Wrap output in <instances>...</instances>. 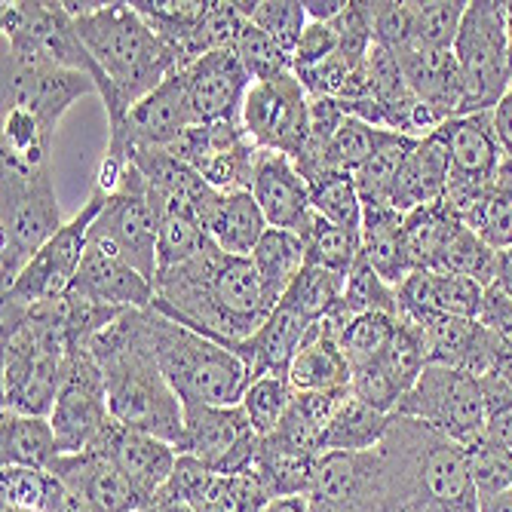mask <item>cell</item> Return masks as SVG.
Segmentation results:
<instances>
[{
  "label": "cell",
  "instance_id": "6da1fadb",
  "mask_svg": "<svg viewBox=\"0 0 512 512\" xmlns=\"http://www.w3.org/2000/svg\"><path fill=\"white\" fill-rule=\"evenodd\" d=\"M151 307L234 353L273 313L252 258L224 255L215 243L191 261L160 270Z\"/></svg>",
  "mask_w": 512,
  "mask_h": 512
},
{
  "label": "cell",
  "instance_id": "7a4b0ae2",
  "mask_svg": "<svg viewBox=\"0 0 512 512\" xmlns=\"http://www.w3.org/2000/svg\"><path fill=\"white\" fill-rule=\"evenodd\" d=\"M62 4L74 16L77 34L102 74L99 99L105 102L108 126L120 123L135 102L181 71L178 59L132 4Z\"/></svg>",
  "mask_w": 512,
  "mask_h": 512
},
{
  "label": "cell",
  "instance_id": "3957f363",
  "mask_svg": "<svg viewBox=\"0 0 512 512\" xmlns=\"http://www.w3.org/2000/svg\"><path fill=\"white\" fill-rule=\"evenodd\" d=\"M378 451L387 512H479L470 454L445 433L396 414Z\"/></svg>",
  "mask_w": 512,
  "mask_h": 512
},
{
  "label": "cell",
  "instance_id": "277c9868",
  "mask_svg": "<svg viewBox=\"0 0 512 512\" xmlns=\"http://www.w3.org/2000/svg\"><path fill=\"white\" fill-rule=\"evenodd\" d=\"M86 347L105 375L114 424L178 445L184 430V402L148 350L142 310H126Z\"/></svg>",
  "mask_w": 512,
  "mask_h": 512
},
{
  "label": "cell",
  "instance_id": "5b68a950",
  "mask_svg": "<svg viewBox=\"0 0 512 512\" xmlns=\"http://www.w3.org/2000/svg\"><path fill=\"white\" fill-rule=\"evenodd\" d=\"M142 332L151 356L184 405H240L252 371L234 353L154 307L142 310Z\"/></svg>",
  "mask_w": 512,
  "mask_h": 512
},
{
  "label": "cell",
  "instance_id": "8992f818",
  "mask_svg": "<svg viewBox=\"0 0 512 512\" xmlns=\"http://www.w3.org/2000/svg\"><path fill=\"white\" fill-rule=\"evenodd\" d=\"M0 163V276L7 292L25 264L65 227V218L50 166L28 169L7 160Z\"/></svg>",
  "mask_w": 512,
  "mask_h": 512
},
{
  "label": "cell",
  "instance_id": "52a82bcc",
  "mask_svg": "<svg viewBox=\"0 0 512 512\" xmlns=\"http://www.w3.org/2000/svg\"><path fill=\"white\" fill-rule=\"evenodd\" d=\"M457 59L467 108L463 114L494 111L509 92V56H506V7L494 0H473L451 46Z\"/></svg>",
  "mask_w": 512,
  "mask_h": 512
},
{
  "label": "cell",
  "instance_id": "ba28073f",
  "mask_svg": "<svg viewBox=\"0 0 512 512\" xmlns=\"http://www.w3.org/2000/svg\"><path fill=\"white\" fill-rule=\"evenodd\" d=\"M396 414L430 424L463 448H473L488 433L482 387L463 368L427 365Z\"/></svg>",
  "mask_w": 512,
  "mask_h": 512
},
{
  "label": "cell",
  "instance_id": "9c48e42d",
  "mask_svg": "<svg viewBox=\"0 0 512 512\" xmlns=\"http://www.w3.org/2000/svg\"><path fill=\"white\" fill-rule=\"evenodd\" d=\"M0 31H4V50L80 71L96 80L99 89L102 74L83 46L74 16L65 10L62 0L59 4L53 0H10L0 10Z\"/></svg>",
  "mask_w": 512,
  "mask_h": 512
},
{
  "label": "cell",
  "instance_id": "30bf717a",
  "mask_svg": "<svg viewBox=\"0 0 512 512\" xmlns=\"http://www.w3.org/2000/svg\"><path fill=\"white\" fill-rule=\"evenodd\" d=\"M83 96H99L92 77L4 50V111H28L46 132L56 135L62 117Z\"/></svg>",
  "mask_w": 512,
  "mask_h": 512
},
{
  "label": "cell",
  "instance_id": "8fae6325",
  "mask_svg": "<svg viewBox=\"0 0 512 512\" xmlns=\"http://www.w3.org/2000/svg\"><path fill=\"white\" fill-rule=\"evenodd\" d=\"M89 243L123 258L148 279L157 276V212L148 197V184L135 166H129L120 188L105 197V206L89 230Z\"/></svg>",
  "mask_w": 512,
  "mask_h": 512
},
{
  "label": "cell",
  "instance_id": "7c38bea8",
  "mask_svg": "<svg viewBox=\"0 0 512 512\" xmlns=\"http://www.w3.org/2000/svg\"><path fill=\"white\" fill-rule=\"evenodd\" d=\"M178 454L197 457L212 473H252L261 436L252 430L243 405H184Z\"/></svg>",
  "mask_w": 512,
  "mask_h": 512
},
{
  "label": "cell",
  "instance_id": "4fadbf2b",
  "mask_svg": "<svg viewBox=\"0 0 512 512\" xmlns=\"http://www.w3.org/2000/svg\"><path fill=\"white\" fill-rule=\"evenodd\" d=\"M50 424L56 430L62 454H80L96 448L111 430L114 417L108 408L105 375L89 347L71 350L62 390L50 411Z\"/></svg>",
  "mask_w": 512,
  "mask_h": 512
},
{
  "label": "cell",
  "instance_id": "5bb4252c",
  "mask_svg": "<svg viewBox=\"0 0 512 512\" xmlns=\"http://www.w3.org/2000/svg\"><path fill=\"white\" fill-rule=\"evenodd\" d=\"M102 206H105V194L92 191L89 200L80 206V212L71 221H65L59 234L25 264L19 279L4 292V301L31 307V304H43V301L68 295L74 276L83 264L86 246H89V230L96 224Z\"/></svg>",
  "mask_w": 512,
  "mask_h": 512
},
{
  "label": "cell",
  "instance_id": "9a60e30c",
  "mask_svg": "<svg viewBox=\"0 0 512 512\" xmlns=\"http://www.w3.org/2000/svg\"><path fill=\"white\" fill-rule=\"evenodd\" d=\"M243 126L261 151H276L292 160L304 151L310 132V96L295 71L267 83H252L243 102Z\"/></svg>",
  "mask_w": 512,
  "mask_h": 512
},
{
  "label": "cell",
  "instance_id": "2e32d148",
  "mask_svg": "<svg viewBox=\"0 0 512 512\" xmlns=\"http://www.w3.org/2000/svg\"><path fill=\"white\" fill-rule=\"evenodd\" d=\"M194 123L197 117L191 108L188 83H184V74L178 71L169 80H163L154 92H148L142 102H135L120 123L108 126L105 151L129 160L135 148H169Z\"/></svg>",
  "mask_w": 512,
  "mask_h": 512
},
{
  "label": "cell",
  "instance_id": "e0dca14e",
  "mask_svg": "<svg viewBox=\"0 0 512 512\" xmlns=\"http://www.w3.org/2000/svg\"><path fill=\"white\" fill-rule=\"evenodd\" d=\"M163 500H184L194 512H264L273 497L255 473L224 476L212 473L197 457L178 454L175 473L157 503Z\"/></svg>",
  "mask_w": 512,
  "mask_h": 512
},
{
  "label": "cell",
  "instance_id": "ac0fdd59",
  "mask_svg": "<svg viewBox=\"0 0 512 512\" xmlns=\"http://www.w3.org/2000/svg\"><path fill=\"white\" fill-rule=\"evenodd\" d=\"M184 83L197 123H218V120H240L243 102L252 89V77L246 74L237 50L206 53L188 68H181Z\"/></svg>",
  "mask_w": 512,
  "mask_h": 512
},
{
  "label": "cell",
  "instance_id": "d6986e66",
  "mask_svg": "<svg viewBox=\"0 0 512 512\" xmlns=\"http://www.w3.org/2000/svg\"><path fill=\"white\" fill-rule=\"evenodd\" d=\"M249 194L261 206L264 218L276 230H292L304 234L313 221V203H310V184L298 172L295 160L276 151H261L252 175Z\"/></svg>",
  "mask_w": 512,
  "mask_h": 512
},
{
  "label": "cell",
  "instance_id": "ffe728a7",
  "mask_svg": "<svg viewBox=\"0 0 512 512\" xmlns=\"http://www.w3.org/2000/svg\"><path fill=\"white\" fill-rule=\"evenodd\" d=\"M50 473L62 479L71 491H77L96 512H138L151 509L135 494L129 479L120 473L117 463L105 448H89L80 454H59Z\"/></svg>",
  "mask_w": 512,
  "mask_h": 512
},
{
  "label": "cell",
  "instance_id": "44dd1931",
  "mask_svg": "<svg viewBox=\"0 0 512 512\" xmlns=\"http://www.w3.org/2000/svg\"><path fill=\"white\" fill-rule=\"evenodd\" d=\"M439 135L445 138L451 157L448 184H467V188H488V184H494L506 160V151L494 132L491 111L451 117L439 129Z\"/></svg>",
  "mask_w": 512,
  "mask_h": 512
},
{
  "label": "cell",
  "instance_id": "7402d4cb",
  "mask_svg": "<svg viewBox=\"0 0 512 512\" xmlns=\"http://www.w3.org/2000/svg\"><path fill=\"white\" fill-rule=\"evenodd\" d=\"M96 448H105L108 457L120 467V473L129 479L135 494L142 497L148 506L157 503L163 488L169 485L175 463H178V448L166 439H157L151 433L126 430L120 424H111V430L102 436Z\"/></svg>",
  "mask_w": 512,
  "mask_h": 512
},
{
  "label": "cell",
  "instance_id": "603a6c76",
  "mask_svg": "<svg viewBox=\"0 0 512 512\" xmlns=\"http://www.w3.org/2000/svg\"><path fill=\"white\" fill-rule=\"evenodd\" d=\"M68 295L120 310H145L154 304V279L138 273L102 246L89 243Z\"/></svg>",
  "mask_w": 512,
  "mask_h": 512
},
{
  "label": "cell",
  "instance_id": "cb8c5ba5",
  "mask_svg": "<svg viewBox=\"0 0 512 512\" xmlns=\"http://www.w3.org/2000/svg\"><path fill=\"white\" fill-rule=\"evenodd\" d=\"M393 56L408 89L427 108H433L445 120L463 114V108H467V89H463V77L451 50H436V46L411 40Z\"/></svg>",
  "mask_w": 512,
  "mask_h": 512
},
{
  "label": "cell",
  "instance_id": "d4e9b609",
  "mask_svg": "<svg viewBox=\"0 0 512 512\" xmlns=\"http://www.w3.org/2000/svg\"><path fill=\"white\" fill-rule=\"evenodd\" d=\"M399 316H424L445 313L457 319H479L485 304V289L467 276L442 273V270H414L396 289Z\"/></svg>",
  "mask_w": 512,
  "mask_h": 512
},
{
  "label": "cell",
  "instance_id": "484cf974",
  "mask_svg": "<svg viewBox=\"0 0 512 512\" xmlns=\"http://www.w3.org/2000/svg\"><path fill=\"white\" fill-rule=\"evenodd\" d=\"M313 322H307L298 310L279 301L273 313L264 319L261 329L237 347V356L249 365L252 378L261 375H289L295 353L304 347Z\"/></svg>",
  "mask_w": 512,
  "mask_h": 512
},
{
  "label": "cell",
  "instance_id": "4316f807",
  "mask_svg": "<svg viewBox=\"0 0 512 512\" xmlns=\"http://www.w3.org/2000/svg\"><path fill=\"white\" fill-rule=\"evenodd\" d=\"M448 175H451V157H448V145L439 132L417 138L399 178L390 203L399 212H414L421 206L439 203L445 200L448 191Z\"/></svg>",
  "mask_w": 512,
  "mask_h": 512
},
{
  "label": "cell",
  "instance_id": "83f0119b",
  "mask_svg": "<svg viewBox=\"0 0 512 512\" xmlns=\"http://www.w3.org/2000/svg\"><path fill=\"white\" fill-rule=\"evenodd\" d=\"M405 212L393 203H362V258L384 283L399 289L411 270L402 243Z\"/></svg>",
  "mask_w": 512,
  "mask_h": 512
},
{
  "label": "cell",
  "instance_id": "f1b7e54d",
  "mask_svg": "<svg viewBox=\"0 0 512 512\" xmlns=\"http://www.w3.org/2000/svg\"><path fill=\"white\" fill-rule=\"evenodd\" d=\"M289 381L301 393H347L350 390V362L341 344L316 322L304 347L289 365Z\"/></svg>",
  "mask_w": 512,
  "mask_h": 512
},
{
  "label": "cell",
  "instance_id": "f546056e",
  "mask_svg": "<svg viewBox=\"0 0 512 512\" xmlns=\"http://www.w3.org/2000/svg\"><path fill=\"white\" fill-rule=\"evenodd\" d=\"M270 230L261 206L249 191H234V194H221L218 206L212 209L206 221V234L209 240L234 258H252L258 243Z\"/></svg>",
  "mask_w": 512,
  "mask_h": 512
},
{
  "label": "cell",
  "instance_id": "4dcf8cb0",
  "mask_svg": "<svg viewBox=\"0 0 512 512\" xmlns=\"http://www.w3.org/2000/svg\"><path fill=\"white\" fill-rule=\"evenodd\" d=\"M62 454L50 417L0 411V467L50 470Z\"/></svg>",
  "mask_w": 512,
  "mask_h": 512
},
{
  "label": "cell",
  "instance_id": "1f68e13d",
  "mask_svg": "<svg viewBox=\"0 0 512 512\" xmlns=\"http://www.w3.org/2000/svg\"><path fill=\"white\" fill-rule=\"evenodd\" d=\"M463 224L457 215L448 209L445 200L421 206L414 212H405V227H402V243L405 255L411 261V270H439L442 258L454 240V234Z\"/></svg>",
  "mask_w": 512,
  "mask_h": 512
},
{
  "label": "cell",
  "instance_id": "d6a6232c",
  "mask_svg": "<svg viewBox=\"0 0 512 512\" xmlns=\"http://www.w3.org/2000/svg\"><path fill=\"white\" fill-rule=\"evenodd\" d=\"M396 414H384L375 411L371 405L359 402L356 396H344V402L338 405L335 417L329 421L319 442V454L329 451H347V454H362V451H375L381 448V442L390 433Z\"/></svg>",
  "mask_w": 512,
  "mask_h": 512
},
{
  "label": "cell",
  "instance_id": "836d02e7",
  "mask_svg": "<svg viewBox=\"0 0 512 512\" xmlns=\"http://www.w3.org/2000/svg\"><path fill=\"white\" fill-rule=\"evenodd\" d=\"M347 393H301V390H295L283 424H279L276 433H270L267 439L286 445L298 454L319 457L322 433H325V427H329V421L335 417V411Z\"/></svg>",
  "mask_w": 512,
  "mask_h": 512
},
{
  "label": "cell",
  "instance_id": "e575fe53",
  "mask_svg": "<svg viewBox=\"0 0 512 512\" xmlns=\"http://www.w3.org/2000/svg\"><path fill=\"white\" fill-rule=\"evenodd\" d=\"M252 264H255V273L261 279V289H264L267 301L276 307L289 292V286L298 279V273L304 270L307 246L298 234H292V230L270 227L264 240L258 243V249L252 252Z\"/></svg>",
  "mask_w": 512,
  "mask_h": 512
},
{
  "label": "cell",
  "instance_id": "d590c367",
  "mask_svg": "<svg viewBox=\"0 0 512 512\" xmlns=\"http://www.w3.org/2000/svg\"><path fill=\"white\" fill-rule=\"evenodd\" d=\"M408 319V316H402ZM421 329L424 347H427V365H445V368H463L479 329V319H457L445 313H424L408 319Z\"/></svg>",
  "mask_w": 512,
  "mask_h": 512
},
{
  "label": "cell",
  "instance_id": "8d00e7d4",
  "mask_svg": "<svg viewBox=\"0 0 512 512\" xmlns=\"http://www.w3.org/2000/svg\"><path fill=\"white\" fill-rule=\"evenodd\" d=\"M301 240L307 246V264L332 270L344 279L362 255V234L359 230L338 227L332 221L319 218L316 212H313V221L307 224V230L301 234Z\"/></svg>",
  "mask_w": 512,
  "mask_h": 512
},
{
  "label": "cell",
  "instance_id": "74e56055",
  "mask_svg": "<svg viewBox=\"0 0 512 512\" xmlns=\"http://www.w3.org/2000/svg\"><path fill=\"white\" fill-rule=\"evenodd\" d=\"M414 142H417V138H411V135L387 132L381 148L371 154V160L353 175L362 203H390L393 188H396V178H399V172H402Z\"/></svg>",
  "mask_w": 512,
  "mask_h": 512
},
{
  "label": "cell",
  "instance_id": "f35d334b",
  "mask_svg": "<svg viewBox=\"0 0 512 512\" xmlns=\"http://www.w3.org/2000/svg\"><path fill=\"white\" fill-rule=\"evenodd\" d=\"M237 4H240L243 16L252 25H258L289 59L295 56V46L310 22L304 4H298V0H255V4L237 0Z\"/></svg>",
  "mask_w": 512,
  "mask_h": 512
},
{
  "label": "cell",
  "instance_id": "ab89813d",
  "mask_svg": "<svg viewBox=\"0 0 512 512\" xmlns=\"http://www.w3.org/2000/svg\"><path fill=\"white\" fill-rule=\"evenodd\" d=\"M390 129H378L365 120L347 117L344 126L338 129L335 142L325 151V178L332 175H356L368 160L381 148Z\"/></svg>",
  "mask_w": 512,
  "mask_h": 512
},
{
  "label": "cell",
  "instance_id": "60d3db41",
  "mask_svg": "<svg viewBox=\"0 0 512 512\" xmlns=\"http://www.w3.org/2000/svg\"><path fill=\"white\" fill-rule=\"evenodd\" d=\"M341 298H344V276H338L332 270H322V267H313V264H304L298 279L283 295V304H289L307 322L316 325L319 319H325L341 304Z\"/></svg>",
  "mask_w": 512,
  "mask_h": 512
},
{
  "label": "cell",
  "instance_id": "b9f144b4",
  "mask_svg": "<svg viewBox=\"0 0 512 512\" xmlns=\"http://www.w3.org/2000/svg\"><path fill=\"white\" fill-rule=\"evenodd\" d=\"M295 387L289 381V375H261L252 378L246 396H243V411L249 417L252 430L267 439L270 433H276V427L283 424V417L292 405Z\"/></svg>",
  "mask_w": 512,
  "mask_h": 512
},
{
  "label": "cell",
  "instance_id": "7bdbcfd3",
  "mask_svg": "<svg viewBox=\"0 0 512 512\" xmlns=\"http://www.w3.org/2000/svg\"><path fill=\"white\" fill-rule=\"evenodd\" d=\"M463 0H411V40L436 46V50H451L457 31L467 16Z\"/></svg>",
  "mask_w": 512,
  "mask_h": 512
},
{
  "label": "cell",
  "instance_id": "ee69618b",
  "mask_svg": "<svg viewBox=\"0 0 512 512\" xmlns=\"http://www.w3.org/2000/svg\"><path fill=\"white\" fill-rule=\"evenodd\" d=\"M396 325H399V316H393V313H362V316H353L344 325L341 338H338L341 353L347 356L350 368L378 359L387 350V344L393 341Z\"/></svg>",
  "mask_w": 512,
  "mask_h": 512
},
{
  "label": "cell",
  "instance_id": "f6af8a7d",
  "mask_svg": "<svg viewBox=\"0 0 512 512\" xmlns=\"http://www.w3.org/2000/svg\"><path fill=\"white\" fill-rule=\"evenodd\" d=\"M497 249H491L476 230L470 227H460L445 258H442V273H457V276H467L473 283H479L485 292L494 286V276H497Z\"/></svg>",
  "mask_w": 512,
  "mask_h": 512
},
{
  "label": "cell",
  "instance_id": "bcb514c9",
  "mask_svg": "<svg viewBox=\"0 0 512 512\" xmlns=\"http://www.w3.org/2000/svg\"><path fill=\"white\" fill-rule=\"evenodd\" d=\"M378 359L390 371V378L399 384V390L408 396L411 387L417 384V378H421L424 368H427V347H424L421 329H417L414 322H408V319L399 316L396 335H393V341L387 344V350Z\"/></svg>",
  "mask_w": 512,
  "mask_h": 512
},
{
  "label": "cell",
  "instance_id": "7dc6e473",
  "mask_svg": "<svg viewBox=\"0 0 512 512\" xmlns=\"http://www.w3.org/2000/svg\"><path fill=\"white\" fill-rule=\"evenodd\" d=\"M313 212L325 221H332L347 230L362 234V197L353 175H332L310 188Z\"/></svg>",
  "mask_w": 512,
  "mask_h": 512
},
{
  "label": "cell",
  "instance_id": "c3c4849f",
  "mask_svg": "<svg viewBox=\"0 0 512 512\" xmlns=\"http://www.w3.org/2000/svg\"><path fill=\"white\" fill-rule=\"evenodd\" d=\"M473 230L497 252L512 246V157L503 160L491 184V194L485 200V209Z\"/></svg>",
  "mask_w": 512,
  "mask_h": 512
},
{
  "label": "cell",
  "instance_id": "681fc988",
  "mask_svg": "<svg viewBox=\"0 0 512 512\" xmlns=\"http://www.w3.org/2000/svg\"><path fill=\"white\" fill-rule=\"evenodd\" d=\"M341 301L353 316H362V313H393V316H399L396 289L390 283H384V279L368 267V261L362 255L344 279V298Z\"/></svg>",
  "mask_w": 512,
  "mask_h": 512
},
{
  "label": "cell",
  "instance_id": "f907efd6",
  "mask_svg": "<svg viewBox=\"0 0 512 512\" xmlns=\"http://www.w3.org/2000/svg\"><path fill=\"white\" fill-rule=\"evenodd\" d=\"M237 56H240L246 74L252 77V83H267V80H276L292 71V59L252 22H246L243 34H240Z\"/></svg>",
  "mask_w": 512,
  "mask_h": 512
},
{
  "label": "cell",
  "instance_id": "816d5d0a",
  "mask_svg": "<svg viewBox=\"0 0 512 512\" xmlns=\"http://www.w3.org/2000/svg\"><path fill=\"white\" fill-rule=\"evenodd\" d=\"M350 396H356L359 402L384 414H396L405 399V393L390 378V371L381 365V359H371L365 365L350 368Z\"/></svg>",
  "mask_w": 512,
  "mask_h": 512
},
{
  "label": "cell",
  "instance_id": "f5cc1de1",
  "mask_svg": "<svg viewBox=\"0 0 512 512\" xmlns=\"http://www.w3.org/2000/svg\"><path fill=\"white\" fill-rule=\"evenodd\" d=\"M470 454V473H473V485L479 497L488 494H500L512 488V454L503 451L500 445H494L488 436L482 442H476L473 448H467Z\"/></svg>",
  "mask_w": 512,
  "mask_h": 512
},
{
  "label": "cell",
  "instance_id": "db71d44e",
  "mask_svg": "<svg viewBox=\"0 0 512 512\" xmlns=\"http://www.w3.org/2000/svg\"><path fill=\"white\" fill-rule=\"evenodd\" d=\"M46 488H50V470L0 467V506H16V509L40 512Z\"/></svg>",
  "mask_w": 512,
  "mask_h": 512
},
{
  "label": "cell",
  "instance_id": "11a10c76",
  "mask_svg": "<svg viewBox=\"0 0 512 512\" xmlns=\"http://www.w3.org/2000/svg\"><path fill=\"white\" fill-rule=\"evenodd\" d=\"M375 22V43L387 46L390 53L411 43V0H375L371 4Z\"/></svg>",
  "mask_w": 512,
  "mask_h": 512
},
{
  "label": "cell",
  "instance_id": "9f6ffc18",
  "mask_svg": "<svg viewBox=\"0 0 512 512\" xmlns=\"http://www.w3.org/2000/svg\"><path fill=\"white\" fill-rule=\"evenodd\" d=\"M338 53V28L335 22H307L298 46H295V56H292V71L298 68H310L319 65L325 59H332Z\"/></svg>",
  "mask_w": 512,
  "mask_h": 512
},
{
  "label": "cell",
  "instance_id": "6f0895ef",
  "mask_svg": "<svg viewBox=\"0 0 512 512\" xmlns=\"http://www.w3.org/2000/svg\"><path fill=\"white\" fill-rule=\"evenodd\" d=\"M479 322L488 325L491 332H497L512 347V298H506L497 289H488L485 292L482 313H479Z\"/></svg>",
  "mask_w": 512,
  "mask_h": 512
},
{
  "label": "cell",
  "instance_id": "680465c9",
  "mask_svg": "<svg viewBox=\"0 0 512 512\" xmlns=\"http://www.w3.org/2000/svg\"><path fill=\"white\" fill-rule=\"evenodd\" d=\"M40 512H96V509H92L77 491H71L62 479H56L50 473V488H46Z\"/></svg>",
  "mask_w": 512,
  "mask_h": 512
},
{
  "label": "cell",
  "instance_id": "91938a15",
  "mask_svg": "<svg viewBox=\"0 0 512 512\" xmlns=\"http://www.w3.org/2000/svg\"><path fill=\"white\" fill-rule=\"evenodd\" d=\"M491 117H494V132L500 138L506 157H512V89L500 99V105L491 111Z\"/></svg>",
  "mask_w": 512,
  "mask_h": 512
},
{
  "label": "cell",
  "instance_id": "94428289",
  "mask_svg": "<svg viewBox=\"0 0 512 512\" xmlns=\"http://www.w3.org/2000/svg\"><path fill=\"white\" fill-rule=\"evenodd\" d=\"M307 19L313 22H335L344 7H347V0H307Z\"/></svg>",
  "mask_w": 512,
  "mask_h": 512
},
{
  "label": "cell",
  "instance_id": "6125c7cd",
  "mask_svg": "<svg viewBox=\"0 0 512 512\" xmlns=\"http://www.w3.org/2000/svg\"><path fill=\"white\" fill-rule=\"evenodd\" d=\"M491 289H497L506 298H512V246L497 255V276H494V286Z\"/></svg>",
  "mask_w": 512,
  "mask_h": 512
},
{
  "label": "cell",
  "instance_id": "be15d7a7",
  "mask_svg": "<svg viewBox=\"0 0 512 512\" xmlns=\"http://www.w3.org/2000/svg\"><path fill=\"white\" fill-rule=\"evenodd\" d=\"M479 512H512V488L500 494L479 497Z\"/></svg>",
  "mask_w": 512,
  "mask_h": 512
},
{
  "label": "cell",
  "instance_id": "e7e4bbea",
  "mask_svg": "<svg viewBox=\"0 0 512 512\" xmlns=\"http://www.w3.org/2000/svg\"><path fill=\"white\" fill-rule=\"evenodd\" d=\"M506 56H509V89H512V0H506Z\"/></svg>",
  "mask_w": 512,
  "mask_h": 512
},
{
  "label": "cell",
  "instance_id": "03108f58",
  "mask_svg": "<svg viewBox=\"0 0 512 512\" xmlns=\"http://www.w3.org/2000/svg\"><path fill=\"white\" fill-rule=\"evenodd\" d=\"M0 512H31V509H16V506H0Z\"/></svg>",
  "mask_w": 512,
  "mask_h": 512
},
{
  "label": "cell",
  "instance_id": "003e7915",
  "mask_svg": "<svg viewBox=\"0 0 512 512\" xmlns=\"http://www.w3.org/2000/svg\"><path fill=\"white\" fill-rule=\"evenodd\" d=\"M138 512H157V509H154V506H151V509H138Z\"/></svg>",
  "mask_w": 512,
  "mask_h": 512
}]
</instances>
